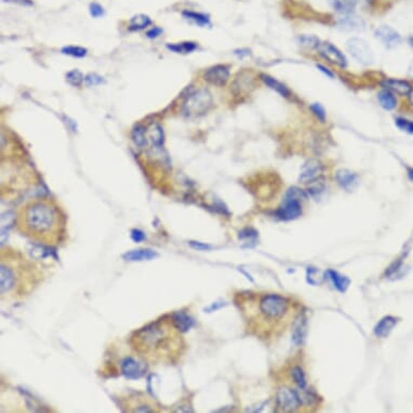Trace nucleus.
Returning <instances> with one entry per match:
<instances>
[{"instance_id": "obj_29", "label": "nucleus", "mask_w": 413, "mask_h": 413, "mask_svg": "<svg viewBox=\"0 0 413 413\" xmlns=\"http://www.w3.org/2000/svg\"><path fill=\"white\" fill-rule=\"evenodd\" d=\"M298 40L302 47L307 49H317L318 45L322 42L319 40V38L311 35H302L298 38Z\"/></svg>"}, {"instance_id": "obj_20", "label": "nucleus", "mask_w": 413, "mask_h": 413, "mask_svg": "<svg viewBox=\"0 0 413 413\" xmlns=\"http://www.w3.org/2000/svg\"><path fill=\"white\" fill-rule=\"evenodd\" d=\"M157 253L150 249H142V250H134L128 252L123 255V259L126 261L134 262V261H150L155 259Z\"/></svg>"}, {"instance_id": "obj_25", "label": "nucleus", "mask_w": 413, "mask_h": 413, "mask_svg": "<svg viewBox=\"0 0 413 413\" xmlns=\"http://www.w3.org/2000/svg\"><path fill=\"white\" fill-rule=\"evenodd\" d=\"M332 8L342 14H350L356 7L357 0H329Z\"/></svg>"}, {"instance_id": "obj_41", "label": "nucleus", "mask_w": 413, "mask_h": 413, "mask_svg": "<svg viewBox=\"0 0 413 413\" xmlns=\"http://www.w3.org/2000/svg\"><path fill=\"white\" fill-rule=\"evenodd\" d=\"M317 68H318L319 71H320L322 73H324L327 77H329V78H333V77H334V74H333L331 71H329V68H327L326 66H324V65H322V64H318V65H317Z\"/></svg>"}, {"instance_id": "obj_33", "label": "nucleus", "mask_w": 413, "mask_h": 413, "mask_svg": "<svg viewBox=\"0 0 413 413\" xmlns=\"http://www.w3.org/2000/svg\"><path fill=\"white\" fill-rule=\"evenodd\" d=\"M66 80L69 84L74 85V87H79L83 81V76L78 69H73V71L66 74Z\"/></svg>"}, {"instance_id": "obj_28", "label": "nucleus", "mask_w": 413, "mask_h": 413, "mask_svg": "<svg viewBox=\"0 0 413 413\" xmlns=\"http://www.w3.org/2000/svg\"><path fill=\"white\" fill-rule=\"evenodd\" d=\"M150 24H152V20L150 17L145 14L135 15L130 21V29L131 30H142L146 28Z\"/></svg>"}, {"instance_id": "obj_16", "label": "nucleus", "mask_w": 413, "mask_h": 413, "mask_svg": "<svg viewBox=\"0 0 413 413\" xmlns=\"http://www.w3.org/2000/svg\"><path fill=\"white\" fill-rule=\"evenodd\" d=\"M398 324V319L393 316H386L382 318L381 320L377 324L375 328V334L378 338H387L388 334L392 332L395 328V326Z\"/></svg>"}, {"instance_id": "obj_2", "label": "nucleus", "mask_w": 413, "mask_h": 413, "mask_svg": "<svg viewBox=\"0 0 413 413\" xmlns=\"http://www.w3.org/2000/svg\"><path fill=\"white\" fill-rule=\"evenodd\" d=\"M18 227L23 235L38 244L56 246L64 237V221L59 209L45 200L30 202L18 217Z\"/></svg>"}, {"instance_id": "obj_36", "label": "nucleus", "mask_w": 413, "mask_h": 413, "mask_svg": "<svg viewBox=\"0 0 413 413\" xmlns=\"http://www.w3.org/2000/svg\"><path fill=\"white\" fill-rule=\"evenodd\" d=\"M310 110H311V112H313V114L317 117V118H318L319 120H322L323 122L326 120L327 114H326L325 108H324V106H323L322 104H319V103H313V104L310 105Z\"/></svg>"}, {"instance_id": "obj_39", "label": "nucleus", "mask_w": 413, "mask_h": 413, "mask_svg": "<svg viewBox=\"0 0 413 413\" xmlns=\"http://www.w3.org/2000/svg\"><path fill=\"white\" fill-rule=\"evenodd\" d=\"M131 237H132V239L135 241V243H140V241H142L145 238L144 234L141 231H139V230H134L133 232H132Z\"/></svg>"}, {"instance_id": "obj_13", "label": "nucleus", "mask_w": 413, "mask_h": 413, "mask_svg": "<svg viewBox=\"0 0 413 413\" xmlns=\"http://www.w3.org/2000/svg\"><path fill=\"white\" fill-rule=\"evenodd\" d=\"M121 371L126 378L136 380L144 375V367L134 358L128 357L121 362Z\"/></svg>"}, {"instance_id": "obj_14", "label": "nucleus", "mask_w": 413, "mask_h": 413, "mask_svg": "<svg viewBox=\"0 0 413 413\" xmlns=\"http://www.w3.org/2000/svg\"><path fill=\"white\" fill-rule=\"evenodd\" d=\"M382 87L399 96H409L412 90V85L407 80L396 79V78H386L381 82Z\"/></svg>"}, {"instance_id": "obj_8", "label": "nucleus", "mask_w": 413, "mask_h": 413, "mask_svg": "<svg viewBox=\"0 0 413 413\" xmlns=\"http://www.w3.org/2000/svg\"><path fill=\"white\" fill-rule=\"evenodd\" d=\"M302 214V201L289 197H285L283 205L278 208L275 215L279 220L291 221L298 219Z\"/></svg>"}, {"instance_id": "obj_7", "label": "nucleus", "mask_w": 413, "mask_h": 413, "mask_svg": "<svg viewBox=\"0 0 413 413\" xmlns=\"http://www.w3.org/2000/svg\"><path fill=\"white\" fill-rule=\"evenodd\" d=\"M277 406L283 411H293L301 406V400L297 389L280 388L276 396Z\"/></svg>"}, {"instance_id": "obj_34", "label": "nucleus", "mask_w": 413, "mask_h": 413, "mask_svg": "<svg viewBox=\"0 0 413 413\" xmlns=\"http://www.w3.org/2000/svg\"><path fill=\"white\" fill-rule=\"evenodd\" d=\"M396 126L398 127L400 130L407 132L409 134H413V121L407 118H403V117H397L395 119Z\"/></svg>"}, {"instance_id": "obj_26", "label": "nucleus", "mask_w": 413, "mask_h": 413, "mask_svg": "<svg viewBox=\"0 0 413 413\" xmlns=\"http://www.w3.org/2000/svg\"><path fill=\"white\" fill-rule=\"evenodd\" d=\"M327 274H328V277L332 280L334 287H336L340 292H345L347 290V288L350 284V280L347 277L342 276L339 272L331 269L327 271Z\"/></svg>"}, {"instance_id": "obj_44", "label": "nucleus", "mask_w": 413, "mask_h": 413, "mask_svg": "<svg viewBox=\"0 0 413 413\" xmlns=\"http://www.w3.org/2000/svg\"><path fill=\"white\" fill-rule=\"evenodd\" d=\"M408 177L411 182H413V168H410L408 170Z\"/></svg>"}, {"instance_id": "obj_42", "label": "nucleus", "mask_w": 413, "mask_h": 413, "mask_svg": "<svg viewBox=\"0 0 413 413\" xmlns=\"http://www.w3.org/2000/svg\"><path fill=\"white\" fill-rule=\"evenodd\" d=\"M191 246L195 249H197V250H209V249H211V247L208 246V245H204V244H200V243H194L192 241Z\"/></svg>"}, {"instance_id": "obj_24", "label": "nucleus", "mask_w": 413, "mask_h": 413, "mask_svg": "<svg viewBox=\"0 0 413 413\" xmlns=\"http://www.w3.org/2000/svg\"><path fill=\"white\" fill-rule=\"evenodd\" d=\"M182 15L186 20L192 21L193 23H195V24H197L200 27H206V26L211 25L210 18L208 17V15H206L204 13L195 12V11H191V10H184L182 12Z\"/></svg>"}, {"instance_id": "obj_11", "label": "nucleus", "mask_w": 413, "mask_h": 413, "mask_svg": "<svg viewBox=\"0 0 413 413\" xmlns=\"http://www.w3.org/2000/svg\"><path fill=\"white\" fill-rule=\"evenodd\" d=\"M230 68L226 65H214L209 67L204 74L205 80L210 83L216 85V87H223L230 79Z\"/></svg>"}, {"instance_id": "obj_12", "label": "nucleus", "mask_w": 413, "mask_h": 413, "mask_svg": "<svg viewBox=\"0 0 413 413\" xmlns=\"http://www.w3.org/2000/svg\"><path fill=\"white\" fill-rule=\"evenodd\" d=\"M375 35L386 48H395V47L401 42L400 34L393 27L387 25H383L377 28Z\"/></svg>"}, {"instance_id": "obj_38", "label": "nucleus", "mask_w": 413, "mask_h": 413, "mask_svg": "<svg viewBox=\"0 0 413 413\" xmlns=\"http://www.w3.org/2000/svg\"><path fill=\"white\" fill-rule=\"evenodd\" d=\"M90 14L92 15L93 18H100L102 17L104 14V9L103 7L97 4V3H93L90 5Z\"/></svg>"}, {"instance_id": "obj_21", "label": "nucleus", "mask_w": 413, "mask_h": 413, "mask_svg": "<svg viewBox=\"0 0 413 413\" xmlns=\"http://www.w3.org/2000/svg\"><path fill=\"white\" fill-rule=\"evenodd\" d=\"M378 100L385 111H394L397 106V100L394 93L387 89L382 90L378 93Z\"/></svg>"}, {"instance_id": "obj_5", "label": "nucleus", "mask_w": 413, "mask_h": 413, "mask_svg": "<svg viewBox=\"0 0 413 413\" xmlns=\"http://www.w3.org/2000/svg\"><path fill=\"white\" fill-rule=\"evenodd\" d=\"M289 301L278 294L264 295L259 307L265 320L280 322L289 313Z\"/></svg>"}, {"instance_id": "obj_32", "label": "nucleus", "mask_w": 413, "mask_h": 413, "mask_svg": "<svg viewBox=\"0 0 413 413\" xmlns=\"http://www.w3.org/2000/svg\"><path fill=\"white\" fill-rule=\"evenodd\" d=\"M62 53L67 54V56H71L74 58H83L87 54V49L82 48V47H75V45H68L64 47L62 49Z\"/></svg>"}, {"instance_id": "obj_10", "label": "nucleus", "mask_w": 413, "mask_h": 413, "mask_svg": "<svg viewBox=\"0 0 413 413\" xmlns=\"http://www.w3.org/2000/svg\"><path fill=\"white\" fill-rule=\"evenodd\" d=\"M318 53L330 63L337 65L341 68H345L347 66V60L344 54H343L336 45L330 42H320L318 45Z\"/></svg>"}, {"instance_id": "obj_37", "label": "nucleus", "mask_w": 413, "mask_h": 413, "mask_svg": "<svg viewBox=\"0 0 413 413\" xmlns=\"http://www.w3.org/2000/svg\"><path fill=\"white\" fill-rule=\"evenodd\" d=\"M84 80H85V83H87L88 85H98V84H101V83L104 82L103 78L101 76H99V75H97V74L88 75L87 77L84 78Z\"/></svg>"}, {"instance_id": "obj_19", "label": "nucleus", "mask_w": 413, "mask_h": 413, "mask_svg": "<svg viewBox=\"0 0 413 413\" xmlns=\"http://www.w3.org/2000/svg\"><path fill=\"white\" fill-rule=\"evenodd\" d=\"M261 79H262V81H263L265 84L267 85L268 88H270L271 90L276 91V92L279 93V95L282 96V97L288 98V97L290 96L289 89H288L284 83H282L279 80H277L276 78L271 77V76H269V75L263 74V75H261Z\"/></svg>"}, {"instance_id": "obj_47", "label": "nucleus", "mask_w": 413, "mask_h": 413, "mask_svg": "<svg viewBox=\"0 0 413 413\" xmlns=\"http://www.w3.org/2000/svg\"><path fill=\"white\" fill-rule=\"evenodd\" d=\"M357 2H358V0H357ZM362 2H363V3H368V4H370L371 2H373V0H362Z\"/></svg>"}, {"instance_id": "obj_1", "label": "nucleus", "mask_w": 413, "mask_h": 413, "mask_svg": "<svg viewBox=\"0 0 413 413\" xmlns=\"http://www.w3.org/2000/svg\"><path fill=\"white\" fill-rule=\"evenodd\" d=\"M181 331L174 326L172 318L163 317L131 337L130 344L144 361L152 363H173L183 352Z\"/></svg>"}, {"instance_id": "obj_9", "label": "nucleus", "mask_w": 413, "mask_h": 413, "mask_svg": "<svg viewBox=\"0 0 413 413\" xmlns=\"http://www.w3.org/2000/svg\"><path fill=\"white\" fill-rule=\"evenodd\" d=\"M324 172V165L320 160L311 158L304 162L301 168L299 180L302 183H313L320 178Z\"/></svg>"}, {"instance_id": "obj_6", "label": "nucleus", "mask_w": 413, "mask_h": 413, "mask_svg": "<svg viewBox=\"0 0 413 413\" xmlns=\"http://www.w3.org/2000/svg\"><path fill=\"white\" fill-rule=\"evenodd\" d=\"M347 50L358 63L368 66L373 62V54L370 45L361 38H350L346 43Z\"/></svg>"}, {"instance_id": "obj_31", "label": "nucleus", "mask_w": 413, "mask_h": 413, "mask_svg": "<svg viewBox=\"0 0 413 413\" xmlns=\"http://www.w3.org/2000/svg\"><path fill=\"white\" fill-rule=\"evenodd\" d=\"M291 377L294 383L299 386V388H306V378L300 367H294L291 370Z\"/></svg>"}, {"instance_id": "obj_22", "label": "nucleus", "mask_w": 413, "mask_h": 413, "mask_svg": "<svg viewBox=\"0 0 413 413\" xmlns=\"http://www.w3.org/2000/svg\"><path fill=\"white\" fill-rule=\"evenodd\" d=\"M171 318H172V322H173L174 326L181 332L189 331L194 325L193 319L189 315L181 313V311L174 313L172 316H171Z\"/></svg>"}, {"instance_id": "obj_46", "label": "nucleus", "mask_w": 413, "mask_h": 413, "mask_svg": "<svg viewBox=\"0 0 413 413\" xmlns=\"http://www.w3.org/2000/svg\"><path fill=\"white\" fill-rule=\"evenodd\" d=\"M409 44L411 45V48L413 49V36L409 38Z\"/></svg>"}, {"instance_id": "obj_23", "label": "nucleus", "mask_w": 413, "mask_h": 413, "mask_svg": "<svg viewBox=\"0 0 413 413\" xmlns=\"http://www.w3.org/2000/svg\"><path fill=\"white\" fill-rule=\"evenodd\" d=\"M147 136L151 140L153 145L161 147L165 142V134H163V129L159 123H152L151 127L147 131Z\"/></svg>"}, {"instance_id": "obj_27", "label": "nucleus", "mask_w": 413, "mask_h": 413, "mask_svg": "<svg viewBox=\"0 0 413 413\" xmlns=\"http://www.w3.org/2000/svg\"><path fill=\"white\" fill-rule=\"evenodd\" d=\"M146 129L141 126V124H137L132 130V140H133V142L139 146L143 149V147L146 146L147 144V136H146Z\"/></svg>"}, {"instance_id": "obj_3", "label": "nucleus", "mask_w": 413, "mask_h": 413, "mask_svg": "<svg viewBox=\"0 0 413 413\" xmlns=\"http://www.w3.org/2000/svg\"><path fill=\"white\" fill-rule=\"evenodd\" d=\"M0 287H2V295L15 293L20 294L21 290L24 291V287L29 282V270L27 269V263L15 256V254L8 255L5 260L2 256V265H0Z\"/></svg>"}, {"instance_id": "obj_45", "label": "nucleus", "mask_w": 413, "mask_h": 413, "mask_svg": "<svg viewBox=\"0 0 413 413\" xmlns=\"http://www.w3.org/2000/svg\"><path fill=\"white\" fill-rule=\"evenodd\" d=\"M408 98H409V101H410V103H411V105L413 106V88H412L411 92L409 93V96H408Z\"/></svg>"}, {"instance_id": "obj_30", "label": "nucleus", "mask_w": 413, "mask_h": 413, "mask_svg": "<svg viewBox=\"0 0 413 413\" xmlns=\"http://www.w3.org/2000/svg\"><path fill=\"white\" fill-rule=\"evenodd\" d=\"M167 48L176 53H190L197 49V44L195 42H181L176 44H168Z\"/></svg>"}, {"instance_id": "obj_43", "label": "nucleus", "mask_w": 413, "mask_h": 413, "mask_svg": "<svg viewBox=\"0 0 413 413\" xmlns=\"http://www.w3.org/2000/svg\"><path fill=\"white\" fill-rule=\"evenodd\" d=\"M235 54H237L239 58H244V57H248L249 54H250V51H249L248 49H241V50H236Z\"/></svg>"}, {"instance_id": "obj_40", "label": "nucleus", "mask_w": 413, "mask_h": 413, "mask_svg": "<svg viewBox=\"0 0 413 413\" xmlns=\"http://www.w3.org/2000/svg\"><path fill=\"white\" fill-rule=\"evenodd\" d=\"M161 32H162L161 28H159V27H154V28H152L151 30H149V32H147L146 36L149 37V38H156V37H158V36L161 34Z\"/></svg>"}, {"instance_id": "obj_15", "label": "nucleus", "mask_w": 413, "mask_h": 413, "mask_svg": "<svg viewBox=\"0 0 413 413\" xmlns=\"http://www.w3.org/2000/svg\"><path fill=\"white\" fill-rule=\"evenodd\" d=\"M336 178L341 188L347 192H353L359 184L358 176L347 169L339 170L336 174Z\"/></svg>"}, {"instance_id": "obj_17", "label": "nucleus", "mask_w": 413, "mask_h": 413, "mask_svg": "<svg viewBox=\"0 0 413 413\" xmlns=\"http://www.w3.org/2000/svg\"><path fill=\"white\" fill-rule=\"evenodd\" d=\"M339 26L348 32H360L364 28V22L352 13L344 14V17L339 22Z\"/></svg>"}, {"instance_id": "obj_4", "label": "nucleus", "mask_w": 413, "mask_h": 413, "mask_svg": "<svg viewBox=\"0 0 413 413\" xmlns=\"http://www.w3.org/2000/svg\"><path fill=\"white\" fill-rule=\"evenodd\" d=\"M213 105L212 95L207 89H198L186 98L182 113L188 118H198L209 112Z\"/></svg>"}, {"instance_id": "obj_18", "label": "nucleus", "mask_w": 413, "mask_h": 413, "mask_svg": "<svg viewBox=\"0 0 413 413\" xmlns=\"http://www.w3.org/2000/svg\"><path fill=\"white\" fill-rule=\"evenodd\" d=\"M307 323L306 318L301 316L294 324V329L292 332V340L295 345H302L306 337Z\"/></svg>"}, {"instance_id": "obj_35", "label": "nucleus", "mask_w": 413, "mask_h": 413, "mask_svg": "<svg viewBox=\"0 0 413 413\" xmlns=\"http://www.w3.org/2000/svg\"><path fill=\"white\" fill-rule=\"evenodd\" d=\"M307 282L310 285H319L323 282V274L320 270H318L317 268L314 267H308L307 269Z\"/></svg>"}]
</instances>
